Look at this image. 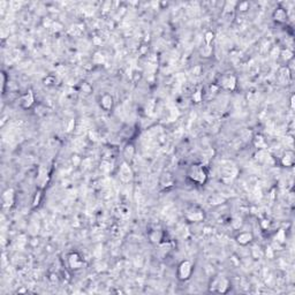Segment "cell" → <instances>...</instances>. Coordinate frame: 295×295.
<instances>
[{
  "label": "cell",
  "instance_id": "3957f363",
  "mask_svg": "<svg viewBox=\"0 0 295 295\" xmlns=\"http://www.w3.org/2000/svg\"><path fill=\"white\" fill-rule=\"evenodd\" d=\"M120 173H121V179L123 181H129L130 178H132V171H130L129 166H127L126 164L121 166Z\"/></svg>",
  "mask_w": 295,
  "mask_h": 295
},
{
  "label": "cell",
  "instance_id": "ba28073f",
  "mask_svg": "<svg viewBox=\"0 0 295 295\" xmlns=\"http://www.w3.org/2000/svg\"><path fill=\"white\" fill-rule=\"evenodd\" d=\"M285 19H286V13L284 12L283 9H279V11H277V13H275V20L285 21Z\"/></svg>",
  "mask_w": 295,
  "mask_h": 295
},
{
  "label": "cell",
  "instance_id": "5b68a950",
  "mask_svg": "<svg viewBox=\"0 0 295 295\" xmlns=\"http://www.w3.org/2000/svg\"><path fill=\"white\" fill-rule=\"evenodd\" d=\"M251 239H253V236H251L250 233H242L238 236V241L241 244H246V243L250 242Z\"/></svg>",
  "mask_w": 295,
  "mask_h": 295
},
{
  "label": "cell",
  "instance_id": "52a82bcc",
  "mask_svg": "<svg viewBox=\"0 0 295 295\" xmlns=\"http://www.w3.org/2000/svg\"><path fill=\"white\" fill-rule=\"evenodd\" d=\"M101 105H103L104 109L109 110L110 107L112 106V98L110 97V96H104L103 99H101Z\"/></svg>",
  "mask_w": 295,
  "mask_h": 295
},
{
  "label": "cell",
  "instance_id": "9c48e42d",
  "mask_svg": "<svg viewBox=\"0 0 295 295\" xmlns=\"http://www.w3.org/2000/svg\"><path fill=\"white\" fill-rule=\"evenodd\" d=\"M283 163H284V165H286V166L292 165V164H293V154H291L289 156H285Z\"/></svg>",
  "mask_w": 295,
  "mask_h": 295
},
{
  "label": "cell",
  "instance_id": "30bf717a",
  "mask_svg": "<svg viewBox=\"0 0 295 295\" xmlns=\"http://www.w3.org/2000/svg\"><path fill=\"white\" fill-rule=\"evenodd\" d=\"M125 154H126V157H127V158H132V157H133V154H134L133 146H132V145L127 146V148H126V151H125Z\"/></svg>",
  "mask_w": 295,
  "mask_h": 295
},
{
  "label": "cell",
  "instance_id": "7a4b0ae2",
  "mask_svg": "<svg viewBox=\"0 0 295 295\" xmlns=\"http://www.w3.org/2000/svg\"><path fill=\"white\" fill-rule=\"evenodd\" d=\"M179 278L180 279H187L189 278L190 273H191V264L190 262L186 261V262H182L179 266Z\"/></svg>",
  "mask_w": 295,
  "mask_h": 295
},
{
  "label": "cell",
  "instance_id": "8992f818",
  "mask_svg": "<svg viewBox=\"0 0 295 295\" xmlns=\"http://www.w3.org/2000/svg\"><path fill=\"white\" fill-rule=\"evenodd\" d=\"M81 261L80 259H77V255H72L70 256V258H69V264H70V266L73 267V269H77V267L81 265Z\"/></svg>",
  "mask_w": 295,
  "mask_h": 295
},
{
  "label": "cell",
  "instance_id": "8fae6325",
  "mask_svg": "<svg viewBox=\"0 0 295 295\" xmlns=\"http://www.w3.org/2000/svg\"><path fill=\"white\" fill-rule=\"evenodd\" d=\"M205 36H206V38H205L206 43H210V42L212 41V38H213V34H212V33H208Z\"/></svg>",
  "mask_w": 295,
  "mask_h": 295
},
{
  "label": "cell",
  "instance_id": "277c9868",
  "mask_svg": "<svg viewBox=\"0 0 295 295\" xmlns=\"http://www.w3.org/2000/svg\"><path fill=\"white\" fill-rule=\"evenodd\" d=\"M33 101H34L33 92H31V91H29V92L25 95V97H22V99H21V105L23 106L25 109H27V107H29V106L33 104Z\"/></svg>",
  "mask_w": 295,
  "mask_h": 295
},
{
  "label": "cell",
  "instance_id": "6da1fadb",
  "mask_svg": "<svg viewBox=\"0 0 295 295\" xmlns=\"http://www.w3.org/2000/svg\"><path fill=\"white\" fill-rule=\"evenodd\" d=\"M188 177H189L193 181L198 182V183H204L206 180V174L204 172L201 166L198 165H193L189 168V172H188Z\"/></svg>",
  "mask_w": 295,
  "mask_h": 295
}]
</instances>
